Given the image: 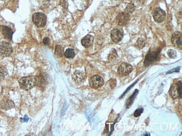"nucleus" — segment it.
<instances>
[{"label":"nucleus","instance_id":"f257e3e1","mask_svg":"<svg viewBox=\"0 0 182 136\" xmlns=\"http://www.w3.org/2000/svg\"><path fill=\"white\" fill-rule=\"evenodd\" d=\"M19 83L21 89L24 91H29L36 85L37 79L33 76H28L21 78Z\"/></svg>","mask_w":182,"mask_h":136},{"label":"nucleus","instance_id":"f03ea898","mask_svg":"<svg viewBox=\"0 0 182 136\" xmlns=\"http://www.w3.org/2000/svg\"><path fill=\"white\" fill-rule=\"evenodd\" d=\"M33 21L37 26L41 28L45 26L47 23V16L43 12L34 14L32 17Z\"/></svg>","mask_w":182,"mask_h":136},{"label":"nucleus","instance_id":"7ed1b4c3","mask_svg":"<svg viewBox=\"0 0 182 136\" xmlns=\"http://www.w3.org/2000/svg\"><path fill=\"white\" fill-rule=\"evenodd\" d=\"M170 94L173 99L179 98H182V87L181 81L171 85L170 90Z\"/></svg>","mask_w":182,"mask_h":136},{"label":"nucleus","instance_id":"20e7f679","mask_svg":"<svg viewBox=\"0 0 182 136\" xmlns=\"http://www.w3.org/2000/svg\"><path fill=\"white\" fill-rule=\"evenodd\" d=\"M12 53V48L8 42H0V56L2 57H9Z\"/></svg>","mask_w":182,"mask_h":136},{"label":"nucleus","instance_id":"39448f33","mask_svg":"<svg viewBox=\"0 0 182 136\" xmlns=\"http://www.w3.org/2000/svg\"><path fill=\"white\" fill-rule=\"evenodd\" d=\"M130 16L129 14L124 12L119 14L117 16L116 21L118 25L120 26H123L127 25L129 23Z\"/></svg>","mask_w":182,"mask_h":136},{"label":"nucleus","instance_id":"423d86ee","mask_svg":"<svg viewBox=\"0 0 182 136\" xmlns=\"http://www.w3.org/2000/svg\"><path fill=\"white\" fill-rule=\"evenodd\" d=\"M132 71V67L127 63H122L118 69V74L121 76H125L129 74Z\"/></svg>","mask_w":182,"mask_h":136},{"label":"nucleus","instance_id":"0eeeda50","mask_svg":"<svg viewBox=\"0 0 182 136\" xmlns=\"http://www.w3.org/2000/svg\"><path fill=\"white\" fill-rule=\"evenodd\" d=\"M171 42L176 48L182 49V34L180 32H175L171 36Z\"/></svg>","mask_w":182,"mask_h":136},{"label":"nucleus","instance_id":"6e6552de","mask_svg":"<svg viewBox=\"0 0 182 136\" xmlns=\"http://www.w3.org/2000/svg\"><path fill=\"white\" fill-rule=\"evenodd\" d=\"M153 17L156 23H162L166 18V14L165 11L160 8H157L154 12Z\"/></svg>","mask_w":182,"mask_h":136},{"label":"nucleus","instance_id":"1a4fd4ad","mask_svg":"<svg viewBox=\"0 0 182 136\" xmlns=\"http://www.w3.org/2000/svg\"><path fill=\"white\" fill-rule=\"evenodd\" d=\"M160 51L158 50H151L148 54L146 55L145 60V64L147 66L149 65L150 64L154 62L155 61L157 60V58L158 57V55L159 54Z\"/></svg>","mask_w":182,"mask_h":136},{"label":"nucleus","instance_id":"9d476101","mask_svg":"<svg viewBox=\"0 0 182 136\" xmlns=\"http://www.w3.org/2000/svg\"><path fill=\"white\" fill-rule=\"evenodd\" d=\"M111 39L114 42H121L123 37V31L121 28L114 29L111 32Z\"/></svg>","mask_w":182,"mask_h":136},{"label":"nucleus","instance_id":"9b49d317","mask_svg":"<svg viewBox=\"0 0 182 136\" xmlns=\"http://www.w3.org/2000/svg\"><path fill=\"white\" fill-rule=\"evenodd\" d=\"M90 85L93 88H98L104 84V80L100 76L95 75L93 76L89 81Z\"/></svg>","mask_w":182,"mask_h":136},{"label":"nucleus","instance_id":"f8f14e48","mask_svg":"<svg viewBox=\"0 0 182 136\" xmlns=\"http://www.w3.org/2000/svg\"><path fill=\"white\" fill-rule=\"evenodd\" d=\"M94 37L90 35H87L81 40V44L85 48H87L91 46L93 43Z\"/></svg>","mask_w":182,"mask_h":136},{"label":"nucleus","instance_id":"ddd939ff","mask_svg":"<svg viewBox=\"0 0 182 136\" xmlns=\"http://www.w3.org/2000/svg\"><path fill=\"white\" fill-rule=\"evenodd\" d=\"M85 77L86 76L83 73L79 71H76L73 74V79L77 83H81L84 81Z\"/></svg>","mask_w":182,"mask_h":136},{"label":"nucleus","instance_id":"4468645a","mask_svg":"<svg viewBox=\"0 0 182 136\" xmlns=\"http://www.w3.org/2000/svg\"><path fill=\"white\" fill-rule=\"evenodd\" d=\"M1 30L4 35V37L7 39L11 40L12 39V35L13 34V31L8 26H1Z\"/></svg>","mask_w":182,"mask_h":136},{"label":"nucleus","instance_id":"2eb2a0df","mask_svg":"<svg viewBox=\"0 0 182 136\" xmlns=\"http://www.w3.org/2000/svg\"><path fill=\"white\" fill-rule=\"evenodd\" d=\"M1 107L2 109L5 110H8L11 109L12 108H14L15 104L14 102L10 100H6L1 103Z\"/></svg>","mask_w":182,"mask_h":136},{"label":"nucleus","instance_id":"dca6fc26","mask_svg":"<svg viewBox=\"0 0 182 136\" xmlns=\"http://www.w3.org/2000/svg\"><path fill=\"white\" fill-rule=\"evenodd\" d=\"M63 53H64L63 48L59 45H56L55 48V51H54L55 55L58 57H62L63 55Z\"/></svg>","mask_w":182,"mask_h":136},{"label":"nucleus","instance_id":"f3484780","mask_svg":"<svg viewBox=\"0 0 182 136\" xmlns=\"http://www.w3.org/2000/svg\"><path fill=\"white\" fill-rule=\"evenodd\" d=\"M145 44L146 42L144 39L139 38L135 44V46L138 49H142L145 45Z\"/></svg>","mask_w":182,"mask_h":136},{"label":"nucleus","instance_id":"a211bd4d","mask_svg":"<svg viewBox=\"0 0 182 136\" xmlns=\"http://www.w3.org/2000/svg\"><path fill=\"white\" fill-rule=\"evenodd\" d=\"M65 57L69 59H72L75 56V52L72 49H67L65 53Z\"/></svg>","mask_w":182,"mask_h":136},{"label":"nucleus","instance_id":"6ab92c4d","mask_svg":"<svg viewBox=\"0 0 182 136\" xmlns=\"http://www.w3.org/2000/svg\"><path fill=\"white\" fill-rule=\"evenodd\" d=\"M118 58V57L117 53L116 50L113 49L111 50L110 54L109 55V57H108L109 60L113 61Z\"/></svg>","mask_w":182,"mask_h":136},{"label":"nucleus","instance_id":"aec40b11","mask_svg":"<svg viewBox=\"0 0 182 136\" xmlns=\"http://www.w3.org/2000/svg\"><path fill=\"white\" fill-rule=\"evenodd\" d=\"M135 10V6L132 3H130L128 4L127 6H126L125 12L129 14L132 13Z\"/></svg>","mask_w":182,"mask_h":136},{"label":"nucleus","instance_id":"412c9836","mask_svg":"<svg viewBox=\"0 0 182 136\" xmlns=\"http://www.w3.org/2000/svg\"><path fill=\"white\" fill-rule=\"evenodd\" d=\"M7 74V70L4 67H0V79H4Z\"/></svg>","mask_w":182,"mask_h":136},{"label":"nucleus","instance_id":"4be33fe9","mask_svg":"<svg viewBox=\"0 0 182 136\" xmlns=\"http://www.w3.org/2000/svg\"><path fill=\"white\" fill-rule=\"evenodd\" d=\"M167 55L171 59H175L177 56L176 51L173 49H170L167 51Z\"/></svg>","mask_w":182,"mask_h":136},{"label":"nucleus","instance_id":"5701e85b","mask_svg":"<svg viewBox=\"0 0 182 136\" xmlns=\"http://www.w3.org/2000/svg\"><path fill=\"white\" fill-rule=\"evenodd\" d=\"M142 112H143V109H142V108L138 109V110H136L135 112V113H134V116H135V117H139V116H140L141 114L142 113Z\"/></svg>","mask_w":182,"mask_h":136},{"label":"nucleus","instance_id":"b1692460","mask_svg":"<svg viewBox=\"0 0 182 136\" xmlns=\"http://www.w3.org/2000/svg\"><path fill=\"white\" fill-rule=\"evenodd\" d=\"M144 2V0H132L133 4L135 6L137 5V6H139V5L142 4Z\"/></svg>","mask_w":182,"mask_h":136},{"label":"nucleus","instance_id":"393cba45","mask_svg":"<svg viewBox=\"0 0 182 136\" xmlns=\"http://www.w3.org/2000/svg\"><path fill=\"white\" fill-rule=\"evenodd\" d=\"M43 44L45 45H48L50 44V40L49 38H44L43 39Z\"/></svg>","mask_w":182,"mask_h":136},{"label":"nucleus","instance_id":"a878e982","mask_svg":"<svg viewBox=\"0 0 182 136\" xmlns=\"http://www.w3.org/2000/svg\"><path fill=\"white\" fill-rule=\"evenodd\" d=\"M109 84L111 88H114L116 85V81L115 80L111 79L109 82Z\"/></svg>","mask_w":182,"mask_h":136},{"label":"nucleus","instance_id":"bb28decb","mask_svg":"<svg viewBox=\"0 0 182 136\" xmlns=\"http://www.w3.org/2000/svg\"><path fill=\"white\" fill-rule=\"evenodd\" d=\"M1 1H6V0H1Z\"/></svg>","mask_w":182,"mask_h":136}]
</instances>
